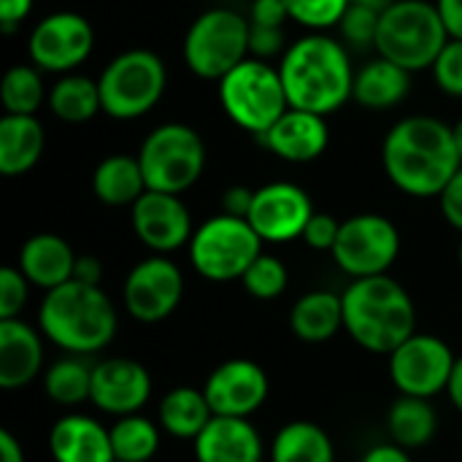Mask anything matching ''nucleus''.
I'll list each match as a JSON object with an SVG mask.
<instances>
[{"label":"nucleus","instance_id":"f257e3e1","mask_svg":"<svg viewBox=\"0 0 462 462\" xmlns=\"http://www.w3.org/2000/svg\"><path fill=\"white\" fill-rule=\"evenodd\" d=\"M382 162L401 192L439 198L462 168L455 127L436 116H406L387 133Z\"/></svg>","mask_w":462,"mask_h":462},{"label":"nucleus","instance_id":"f03ea898","mask_svg":"<svg viewBox=\"0 0 462 462\" xmlns=\"http://www.w3.org/2000/svg\"><path fill=\"white\" fill-rule=\"evenodd\" d=\"M290 108L314 114H333L349 97L355 87V70L344 43L322 32H311L284 49L279 65Z\"/></svg>","mask_w":462,"mask_h":462},{"label":"nucleus","instance_id":"7ed1b4c3","mask_svg":"<svg viewBox=\"0 0 462 462\" xmlns=\"http://www.w3.org/2000/svg\"><path fill=\"white\" fill-rule=\"evenodd\" d=\"M119 328L116 309L100 284L65 282L43 295L38 309V330L68 355L103 352Z\"/></svg>","mask_w":462,"mask_h":462},{"label":"nucleus","instance_id":"20e7f679","mask_svg":"<svg viewBox=\"0 0 462 462\" xmlns=\"http://www.w3.org/2000/svg\"><path fill=\"white\" fill-rule=\"evenodd\" d=\"M341 300L346 333L374 355H390L417 333L414 300L387 273L355 279L344 290Z\"/></svg>","mask_w":462,"mask_h":462},{"label":"nucleus","instance_id":"39448f33","mask_svg":"<svg viewBox=\"0 0 462 462\" xmlns=\"http://www.w3.org/2000/svg\"><path fill=\"white\" fill-rule=\"evenodd\" d=\"M449 43L447 24L428 0H395L382 11L376 51L379 57L393 60L395 65L417 73L433 68L441 49Z\"/></svg>","mask_w":462,"mask_h":462},{"label":"nucleus","instance_id":"423d86ee","mask_svg":"<svg viewBox=\"0 0 462 462\" xmlns=\"http://www.w3.org/2000/svg\"><path fill=\"white\" fill-rule=\"evenodd\" d=\"M219 103L238 127L257 138L290 108L279 68L260 57H246L219 81Z\"/></svg>","mask_w":462,"mask_h":462},{"label":"nucleus","instance_id":"0eeeda50","mask_svg":"<svg viewBox=\"0 0 462 462\" xmlns=\"http://www.w3.org/2000/svg\"><path fill=\"white\" fill-rule=\"evenodd\" d=\"M187 246L195 271L208 282H236L263 254V238L249 219L230 214L206 219Z\"/></svg>","mask_w":462,"mask_h":462},{"label":"nucleus","instance_id":"6e6552de","mask_svg":"<svg viewBox=\"0 0 462 462\" xmlns=\"http://www.w3.org/2000/svg\"><path fill=\"white\" fill-rule=\"evenodd\" d=\"M138 162L149 189L181 195L203 176L206 146L195 127L168 122L146 135L138 152Z\"/></svg>","mask_w":462,"mask_h":462},{"label":"nucleus","instance_id":"1a4fd4ad","mask_svg":"<svg viewBox=\"0 0 462 462\" xmlns=\"http://www.w3.org/2000/svg\"><path fill=\"white\" fill-rule=\"evenodd\" d=\"M249 54V19L233 8H211L200 14L184 38L187 68L208 81H222Z\"/></svg>","mask_w":462,"mask_h":462},{"label":"nucleus","instance_id":"9d476101","mask_svg":"<svg viewBox=\"0 0 462 462\" xmlns=\"http://www.w3.org/2000/svg\"><path fill=\"white\" fill-rule=\"evenodd\" d=\"M165 62L154 51H122L97 79L103 111L114 119H138L157 106L165 92Z\"/></svg>","mask_w":462,"mask_h":462},{"label":"nucleus","instance_id":"9b49d317","mask_svg":"<svg viewBox=\"0 0 462 462\" xmlns=\"http://www.w3.org/2000/svg\"><path fill=\"white\" fill-rule=\"evenodd\" d=\"M330 254L352 279L382 276L401 254V233L382 214H357L341 222V233Z\"/></svg>","mask_w":462,"mask_h":462},{"label":"nucleus","instance_id":"f8f14e48","mask_svg":"<svg viewBox=\"0 0 462 462\" xmlns=\"http://www.w3.org/2000/svg\"><path fill=\"white\" fill-rule=\"evenodd\" d=\"M390 379L401 395L414 398H433L449 387L455 371V352L447 341L428 333L409 336L398 349L390 355Z\"/></svg>","mask_w":462,"mask_h":462},{"label":"nucleus","instance_id":"ddd939ff","mask_svg":"<svg viewBox=\"0 0 462 462\" xmlns=\"http://www.w3.org/2000/svg\"><path fill=\"white\" fill-rule=\"evenodd\" d=\"M184 295V276L173 260L154 254L141 260L125 279L122 300L133 319L154 325L168 319Z\"/></svg>","mask_w":462,"mask_h":462},{"label":"nucleus","instance_id":"4468645a","mask_svg":"<svg viewBox=\"0 0 462 462\" xmlns=\"http://www.w3.org/2000/svg\"><path fill=\"white\" fill-rule=\"evenodd\" d=\"M95 46L92 24L73 11H57L41 19L27 41V51L35 68L49 73H68L79 68Z\"/></svg>","mask_w":462,"mask_h":462},{"label":"nucleus","instance_id":"2eb2a0df","mask_svg":"<svg viewBox=\"0 0 462 462\" xmlns=\"http://www.w3.org/2000/svg\"><path fill=\"white\" fill-rule=\"evenodd\" d=\"M314 217V203L303 187L290 181H273L254 189L249 225L268 244H287L303 238L309 219Z\"/></svg>","mask_w":462,"mask_h":462},{"label":"nucleus","instance_id":"dca6fc26","mask_svg":"<svg viewBox=\"0 0 462 462\" xmlns=\"http://www.w3.org/2000/svg\"><path fill=\"white\" fill-rule=\"evenodd\" d=\"M271 382L268 374L246 357H233L217 365L206 384L203 395L214 417H252L268 401Z\"/></svg>","mask_w":462,"mask_h":462},{"label":"nucleus","instance_id":"f3484780","mask_svg":"<svg viewBox=\"0 0 462 462\" xmlns=\"http://www.w3.org/2000/svg\"><path fill=\"white\" fill-rule=\"evenodd\" d=\"M133 230L154 254H168L192 241V217L179 195L146 189L133 206Z\"/></svg>","mask_w":462,"mask_h":462},{"label":"nucleus","instance_id":"a211bd4d","mask_svg":"<svg viewBox=\"0 0 462 462\" xmlns=\"http://www.w3.org/2000/svg\"><path fill=\"white\" fill-rule=\"evenodd\" d=\"M152 398L149 371L130 357H108L92 368V401L103 414H138Z\"/></svg>","mask_w":462,"mask_h":462},{"label":"nucleus","instance_id":"6ab92c4d","mask_svg":"<svg viewBox=\"0 0 462 462\" xmlns=\"http://www.w3.org/2000/svg\"><path fill=\"white\" fill-rule=\"evenodd\" d=\"M263 146L287 162H311L325 154L330 130L322 114L287 108L263 135Z\"/></svg>","mask_w":462,"mask_h":462},{"label":"nucleus","instance_id":"aec40b11","mask_svg":"<svg viewBox=\"0 0 462 462\" xmlns=\"http://www.w3.org/2000/svg\"><path fill=\"white\" fill-rule=\"evenodd\" d=\"M260 430L246 417H214L195 439L198 462H263Z\"/></svg>","mask_w":462,"mask_h":462},{"label":"nucleus","instance_id":"412c9836","mask_svg":"<svg viewBox=\"0 0 462 462\" xmlns=\"http://www.w3.org/2000/svg\"><path fill=\"white\" fill-rule=\"evenodd\" d=\"M54 462H114L111 428L87 414H65L49 430Z\"/></svg>","mask_w":462,"mask_h":462},{"label":"nucleus","instance_id":"4be33fe9","mask_svg":"<svg viewBox=\"0 0 462 462\" xmlns=\"http://www.w3.org/2000/svg\"><path fill=\"white\" fill-rule=\"evenodd\" d=\"M41 330L16 319H0V387L22 390L43 368Z\"/></svg>","mask_w":462,"mask_h":462},{"label":"nucleus","instance_id":"5701e85b","mask_svg":"<svg viewBox=\"0 0 462 462\" xmlns=\"http://www.w3.org/2000/svg\"><path fill=\"white\" fill-rule=\"evenodd\" d=\"M76 268V252L70 244L54 233H38L24 241L19 249V271L27 276L32 287H41L43 292L65 284L73 279Z\"/></svg>","mask_w":462,"mask_h":462},{"label":"nucleus","instance_id":"b1692460","mask_svg":"<svg viewBox=\"0 0 462 462\" xmlns=\"http://www.w3.org/2000/svg\"><path fill=\"white\" fill-rule=\"evenodd\" d=\"M46 135L32 114H5L0 119V173L14 179L38 165Z\"/></svg>","mask_w":462,"mask_h":462},{"label":"nucleus","instance_id":"393cba45","mask_svg":"<svg viewBox=\"0 0 462 462\" xmlns=\"http://www.w3.org/2000/svg\"><path fill=\"white\" fill-rule=\"evenodd\" d=\"M409 87H411V70L395 65L387 57H376L355 73L352 100H357L363 108L384 111L398 106L409 95Z\"/></svg>","mask_w":462,"mask_h":462},{"label":"nucleus","instance_id":"a878e982","mask_svg":"<svg viewBox=\"0 0 462 462\" xmlns=\"http://www.w3.org/2000/svg\"><path fill=\"white\" fill-rule=\"evenodd\" d=\"M295 338L306 344H325L344 328V300L336 292L314 290L295 300L290 311Z\"/></svg>","mask_w":462,"mask_h":462},{"label":"nucleus","instance_id":"bb28decb","mask_svg":"<svg viewBox=\"0 0 462 462\" xmlns=\"http://www.w3.org/2000/svg\"><path fill=\"white\" fill-rule=\"evenodd\" d=\"M92 189L100 203L119 208V206H133L149 187H146V176H143L138 157L111 154L95 168Z\"/></svg>","mask_w":462,"mask_h":462},{"label":"nucleus","instance_id":"cd10ccee","mask_svg":"<svg viewBox=\"0 0 462 462\" xmlns=\"http://www.w3.org/2000/svg\"><path fill=\"white\" fill-rule=\"evenodd\" d=\"M214 420V411L203 395V390L195 387H176L171 390L157 409L160 428L181 441H195L203 428Z\"/></svg>","mask_w":462,"mask_h":462},{"label":"nucleus","instance_id":"c85d7f7f","mask_svg":"<svg viewBox=\"0 0 462 462\" xmlns=\"http://www.w3.org/2000/svg\"><path fill=\"white\" fill-rule=\"evenodd\" d=\"M387 430H390V439L406 447L409 452L428 447L439 430V414L430 398L401 395L387 411Z\"/></svg>","mask_w":462,"mask_h":462},{"label":"nucleus","instance_id":"c756f323","mask_svg":"<svg viewBox=\"0 0 462 462\" xmlns=\"http://www.w3.org/2000/svg\"><path fill=\"white\" fill-rule=\"evenodd\" d=\"M271 462H336V449L317 422L295 420L273 436Z\"/></svg>","mask_w":462,"mask_h":462},{"label":"nucleus","instance_id":"7c9ffc66","mask_svg":"<svg viewBox=\"0 0 462 462\" xmlns=\"http://www.w3.org/2000/svg\"><path fill=\"white\" fill-rule=\"evenodd\" d=\"M49 108L57 119L81 125L89 122L97 111H103L97 81L76 73H65L49 92Z\"/></svg>","mask_w":462,"mask_h":462},{"label":"nucleus","instance_id":"2f4dec72","mask_svg":"<svg viewBox=\"0 0 462 462\" xmlns=\"http://www.w3.org/2000/svg\"><path fill=\"white\" fill-rule=\"evenodd\" d=\"M92 368L79 355L62 357L49 365L43 376V390L51 403L62 409H76L87 401H92Z\"/></svg>","mask_w":462,"mask_h":462},{"label":"nucleus","instance_id":"473e14b6","mask_svg":"<svg viewBox=\"0 0 462 462\" xmlns=\"http://www.w3.org/2000/svg\"><path fill=\"white\" fill-rule=\"evenodd\" d=\"M111 447L116 462H149L160 452V422L141 414L116 417L111 425Z\"/></svg>","mask_w":462,"mask_h":462},{"label":"nucleus","instance_id":"72a5a7b5","mask_svg":"<svg viewBox=\"0 0 462 462\" xmlns=\"http://www.w3.org/2000/svg\"><path fill=\"white\" fill-rule=\"evenodd\" d=\"M0 100L5 114H32L43 103V81L41 68L35 65H14L5 70L0 81Z\"/></svg>","mask_w":462,"mask_h":462},{"label":"nucleus","instance_id":"f704fd0d","mask_svg":"<svg viewBox=\"0 0 462 462\" xmlns=\"http://www.w3.org/2000/svg\"><path fill=\"white\" fill-rule=\"evenodd\" d=\"M287 265L273 254H260L241 276L244 290L257 300H273L287 290Z\"/></svg>","mask_w":462,"mask_h":462},{"label":"nucleus","instance_id":"c9c22d12","mask_svg":"<svg viewBox=\"0 0 462 462\" xmlns=\"http://www.w3.org/2000/svg\"><path fill=\"white\" fill-rule=\"evenodd\" d=\"M352 0H284L292 22L319 32L328 27H338Z\"/></svg>","mask_w":462,"mask_h":462},{"label":"nucleus","instance_id":"e433bc0d","mask_svg":"<svg viewBox=\"0 0 462 462\" xmlns=\"http://www.w3.org/2000/svg\"><path fill=\"white\" fill-rule=\"evenodd\" d=\"M379 19H382V11L368 8V5H357V3H349L346 14L338 22V30H341V35L352 46H376Z\"/></svg>","mask_w":462,"mask_h":462},{"label":"nucleus","instance_id":"4c0bfd02","mask_svg":"<svg viewBox=\"0 0 462 462\" xmlns=\"http://www.w3.org/2000/svg\"><path fill=\"white\" fill-rule=\"evenodd\" d=\"M433 76L441 92L462 97V41L449 38V43L441 49V54L433 62Z\"/></svg>","mask_w":462,"mask_h":462},{"label":"nucleus","instance_id":"58836bf2","mask_svg":"<svg viewBox=\"0 0 462 462\" xmlns=\"http://www.w3.org/2000/svg\"><path fill=\"white\" fill-rule=\"evenodd\" d=\"M30 282L19 268H0V319H16L27 303Z\"/></svg>","mask_w":462,"mask_h":462},{"label":"nucleus","instance_id":"ea45409f","mask_svg":"<svg viewBox=\"0 0 462 462\" xmlns=\"http://www.w3.org/2000/svg\"><path fill=\"white\" fill-rule=\"evenodd\" d=\"M338 233H341V222L336 217L314 211V217L309 219V225L303 230V241L317 252H333Z\"/></svg>","mask_w":462,"mask_h":462},{"label":"nucleus","instance_id":"a19ab883","mask_svg":"<svg viewBox=\"0 0 462 462\" xmlns=\"http://www.w3.org/2000/svg\"><path fill=\"white\" fill-rule=\"evenodd\" d=\"M282 43H284V30L279 27H254L249 24V51L260 60L265 57H273L282 51Z\"/></svg>","mask_w":462,"mask_h":462},{"label":"nucleus","instance_id":"79ce46f5","mask_svg":"<svg viewBox=\"0 0 462 462\" xmlns=\"http://www.w3.org/2000/svg\"><path fill=\"white\" fill-rule=\"evenodd\" d=\"M290 19L284 0H254L249 11V24L254 27H279L284 30V22Z\"/></svg>","mask_w":462,"mask_h":462},{"label":"nucleus","instance_id":"37998d69","mask_svg":"<svg viewBox=\"0 0 462 462\" xmlns=\"http://www.w3.org/2000/svg\"><path fill=\"white\" fill-rule=\"evenodd\" d=\"M441 200V214L444 219L462 233V168L452 176V181L447 184V189L439 195Z\"/></svg>","mask_w":462,"mask_h":462},{"label":"nucleus","instance_id":"c03bdc74","mask_svg":"<svg viewBox=\"0 0 462 462\" xmlns=\"http://www.w3.org/2000/svg\"><path fill=\"white\" fill-rule=\"evenodd\" d=\"M32 8V0H0V30L14 32L22 19H27Z\"/></svg>","mask_w":462,"mask_h":462},{"label":"nucleus","instance_id":"a18cd8bd","mask_svg":"<svg viewBox=\"0 0 462 462\" xmlns=\"http://www.w3.org/2000/svg\"><path fill=\"white\" fill-rule=\"evenodd\" d=\"M252 200H254V189H246V187H230L222 198V206H225V214L230 217H249L252 211Z\"/></svg>","mask_w":462,"mask_h":462},{"label":"nucleus","instance_id":"49530a36","mask_svg":"<svg viewBox=\"0 0 462 462\" xmlns=\"http://www.w3.org/2000/svg\"><path fill=\"white\" fill-rule=\"evenodd\" d=\"M436 8L447 24L449 38L462 41V0H436Z\"/></svg>","mask_w":462,"mask_h":462},{"label":"nucleus","instance_id":"de8ad7c7","mask_svg":"<svg viewBox=\"0 0 462 462\" xmlns=\"http://www.w3.org/2000/svg\"><path fill=\"white\" fill-rule=\"evenodd\" d=\"M360 462H411V455H409L406 447H401V444L393 441V444H376V447H371L363 455Z\"/></svg>","mask_w":462,"mask_h":462},{"label":"nucleus","instance_id":"09e8293b","mask_svg":"<svg viewBox=\"0 0 462 462\" xmlns=\"http://www.w3.org/2000/svg\"><path fill=\"white\" fill-rule=\"evenodd\" d=\"M73 279H76V282H84V284H100V279H103V265H100V260L92 257V254L76 257Z\"/></svg>","mask_w":462,"mask_h":462},{"label":"nucleus","instance_id":"8fccbe9b","mask_svg":"<svg viewBox=\"0 0 462 462\" xmlns=\"http://www.w3.org/2000/svg\"><path fill=\"white\" fill-rule=\"evenodd\" d=\"M0 462H24L22 444L8 430H0Z\"/></svg>","mask_w":462,"mask_h":462},{"label":"nucleus","instance_id":"3c124183","mask_svg":"<svg viewBox=\"0 0 462 462\" xmlns=\"http://www.w3.org/2000/svg\"><path fill=\"white\" fill-rule=\"evenodd\" d=\"M447 395H449V401L455 403V409L462 414V355L457 357V363H455V371H452V379H449Z\"/></svg>","mask_w":462,"mask_h":462},{"label":"nucleus","instance_id":"603ef678","mask_svg":"<svg viewBox=\"0 0 462 462\" xmlns=\"http://www.w3.org/2000/svg\"><path fill=\"white\" fill-rule=\"evenodd\" d=\"M352 3H357V5H368V8H376V11H384V8H390L395 0H352Z\"/></svg>","mask_w":462,"mask_h":462},{"label":"nucleus","instance_id":"864d4df0","mask_svg":"<svg viewBox=\"0 0 462 462\" xmlns=\"http://www.w3.org/2000/svg\"><path fill=\"white\" fill-rule=\"evenodd\" d=\"M455 143H457V152H460V160H462V119L455 125Z\"/></svg>","mask_w":462,"mask_h":462},{"label":"nucleus","instance_id":"5fc2aeb1","mask_svg":"<svg viewBox=\"0 0 462 462\" xmlns=\"http://www.w3.org/2000/svg\"><path fill=\"white\" fill-rule=\"evenodd\" d=\"M457 260H460V268H462V241H460V249H457Z\"/></svg>","mask_w":462,"mask_h":462},{"label":"nucleus","instance_id":"6e6d98bb","mask_svg":"<svg viewBox=\"0 0 462 462\" xmlns=\"http://www.w3.org/2000/svg\"><path fill=\"white\" fill-rule=\"evenodd\" d=\"M114 462H116V460H114Z\"/></svg>","mask_w":462,"mask_h":462}]
</instances>
